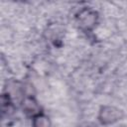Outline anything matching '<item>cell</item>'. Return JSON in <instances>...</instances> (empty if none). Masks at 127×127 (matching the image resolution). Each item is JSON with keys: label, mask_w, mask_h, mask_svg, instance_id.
Listing matches in <instances>:
<instances>
[{"label": "cell", "mask_w": 127, "mask_h": 127, "mask_svg": "<svg viewBox=\"0 0 127 127\" xmlns=\"http://www.w3.org/2000/svg\"><path fill=\"white\" fill-rule=\"evenodd\" d=\"M98 21V14L95 10L91 8H82L75 16V22L77 27L84 31H92Z\"/></svg>", "instance_id": "1"}, {"label": "cell", "mask_w": 127, "mask_h": 127, "mask_svg": "<svg viewBox=\"0 0 127 127\" xmlns=\"http://www.w3.org/2000/svg\"><path fill=\"white\" fill-rule=\"evenodd\" d=\"M123 117V112L119 108L110 105H104L100 108L98 113V119L101 124L109 125L117 122Z\"/></svg>", "instance_id": "2"}, {"label": "cell", "mask_w": 127, "mask_h": 127, "mask_svg": "<svg viewBox=\"0 0 127 127\" xmlns=\"http://www.w3.org/2000/svg\"><path fill=\"white\" fill-rule=\"evenodd\" d=\"M23 109L26 113L32 115L33 117L38 115L40 112V107L37 104V101L32 97H26L23 101Z\"/></svg>", "instance_id": "3"}, {"label": "cell", "mask_w": 127, "mask_h": 127, "mask_svg": "<svg viewBox=\"0 0 127 127\" xmlns=\"http://www.w3.org/2000/svg\"><path fill=\"white\" fill-rule=\"evenodd\" d=\"M33 127H50V119L43 113L33 117Z\"/></svg>", "instance_id": "4"}]
</instances>
